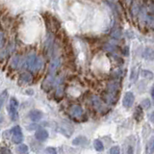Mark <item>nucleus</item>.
<instances>
[{
  "label": "nucleus",
  "mask_w": 154,
  "mask_h": 154,
  "mask_svg": "<svg viewBox=\"0 0 154 154\" xmlns=\"http://www.w3.org/2000/svg\"><path fill=\"white\" fill-rule=\"evenodd\" d=\"M106 91H109L110 94H113L115 95L119 96V91H120V84L119 81H112L108 83Z\"/></svg>",
  "instance_id": "7"
},
{
  "label": "nucleus",
  "mask_w": 154,
  "mask_h": 154,
  "mask_svg": "<svg viewBox=\"0 0 154 154\" xmlns=\"http://www.w3.org/2000/svg\"><path fill=\"white\" fill-rule=\"evenodd\" d=\"M87 143H88V139L83 136L77 137L72 141V144H74V146H83Z\"/></svg>",
  "instance_id": "14"
},
{
  "label": "nucleus",
  "mask_w": 154,
  "mask_h": 154,
  "mask_svg": "<svg viewBox=\"0 0 154 154\" xmlns=\"http://www.w3.org/2000/svg\"><path fill=\"white\" fill-rule=\"evenodd\" d=\"M142 76L146 79H152L153 78V73L149 70H143L142 71Z\"/></svg>",
  "instance_id": "21"
},
{
  "label": "nucleus",
  "mask_w": 154,
  "mask_h": 154,
  "mask_svg": "<svg viewBox=\"0 0 154 154\" xmlns=\"http://www.w3.org/2000/svg\"><path fill=\"white\" fill-rule=\"evenodd\" d=\"M94 146L95 148V150L98 151V152H101V151L104 150V144H103L102 142L100 141V140H94Z\"/></svg>",
  "instance_id": "19"
},
{
  "label": "nucleus",
  "mask_w": 154,
  "mask_h": 154,
  "mask_svg": "<svg viewBox=\"0 0 154 154\" xmlns=\"http://www.w3.org/2000/svg\"><path fill=\"white\" fill-rule=\"evenodd\" d=\"M91 106L94 108V110L97 111L98 113H105L106 112V106L104 105L102 98H100L97 95H93L91 97Z\"/></svg>",
  "instance_id": "4"
},
{
  "label": "nucleus",
  "mask_w": 154,
  "mask_h": 154,
  "mask_svg": "<svg viewBox=\"0 0 154 154\" xmlns=\"http://www.w3.org/2000/svg\"><path fill=\"white\" fill-rule=\"evenodd\" d=\"M1 154H12V152L7 146H1Z\"/></svg>",
  "instance_id": "26"
},
{
  "label": "nucleus",
  "mask_w": 154,
  "mask_h": 154,
  "mask_svg": "<svg viewBox=\"0 0 154 154\" xmlns=\"http://www.w3.org/2000/svg\"><path fill=\"white\" fill-rule=\"evenodd\" d=\"M11 133L12 136L11 139L14 143H20L23 141V134H22V130L19 125H16L11 129Z\"/></svg>",
  "instance_id": "5"
},
{
  "label": "nucleus",
  "mask_w": 154,
  "mask_h": 154,
  "mask_svg": "<svg viewBox=\"0 0 154 154\" xmlns=\"http://www.w3.org/2000/svg\"><path fill=\"white\" fill-rule=\"evenodd\" d=\"M118 98H119V96L115 95L113 94H110L109 91H105L104 93L102 94V99L105 101L106 103L110 104V105H114V104L117 103Z\"/></svg>",
  "instance_id": "9"
},
{
  "label": "nucleus",
  "mask_w": 154,
  "mask_h": 154,
  "mask_svg": "<svg viewBox=\"0 0 154 154\" xmlns=\"http://www.w3.org/2000/svg\"><path fill=\"white\" fill-rule=\"evenodd\" d=\"M69 115L73 119H81L84 116L83 108H82L80 105H77V104L72 105L71 107L69 108Z\"/></svg>",
  "instance_id": "6"
},
{
  "label": "nucleus",
  "mask_w": 154,
  "mask_h": 154,
  "mask_svg": "<svg viewBox=\"0 0 154 154\" xmlns=\"http://www.w3.org/2000/svg\"><path fill=\"white\" fill-rule=\"evenodd\" d=\"M146 154H152L154 152V136L148 140L146 147Z\"/></svg>",
  "instance_id": "15"
},
{
  "label": "nucleus",
  "mask_w": 154,
  "mask_h": 154,
  "mask_svg": "<svg viewBox=\"0 0 154 154\" xmlns=\"http://www.w3.org/2000/svg\"><path fill=\"white\" fill-rule=\"evenodd\" d=\"M8 96V93H7V91H4L3 93L1 94V107H3V105L5 103V100H6V97Z\"/></svg>",
  "instance_id": "25"
},
{
  "label": "nucleus",
  "mask_w": 154,
  "mask_h": 154,
  "mask_svg": "<svg viewBox=\"0 0 154 154\" xmlns=\"http://www.w3.org/2000/svg\"><path fill=\"white\" fill-rule=\"evenodd\" d=\"M138 74H139V69H137V66L133 67V69L131 70V74H130V80L132 82H135L138 78Z\"/></svg>",
  "instance_id": "20"
},
{
  "label": "nucleus",
  "mask_w": 154,
  "mask_h": 154,
  "mask_svg": "<svg viewBox=\"0 0 154 154\" xmlns=\"http://www.w3.org/2000/svg\"><path fill=\"white\" fill-rule=\"evenodd\" d=\"M151 96H152V98L154 100V86L152 87V89H151Z\"/></svg>",
  "instance_id": "30"
},
{
  "label": "nucleus",
  "mask_w": 154,
  "mask_h": 154,
  "mask_svg": "<svg viewBox=\"0 0 154 154\" xmlns=\"http://www.w3.org/2000/svg\"><path fill=\"white\" fill-rule=\"evenodd\" d=\"M150 105H151L150 100L147 99V98L143 99V100L142 101V103H141V106H142V107H143V109H149V108H150Z\"/></svg>",
  "instance_id": "22"
},
{
  "label": "nucleus",
  "mask_w": 154,
  "mask_h": 154,
  "mask_svg": "<svg viewBox=\"0 0 154 154\" xmlns=\"http://www.w3.org/2000/svg\"><path fill=\"white\" fill-rule=\"evenodd\" d=\"M45 154H57V150L54 147H46L45 150H43Z\"/></svg>",
  "instance_id": "23"
},
{
  "label": "nucleus",
  "mask_w": 154,
  "mask_h": 154,
  "mask_svg": "<svg viewBox=\"0 0 154 154\" xmlns=\"http://www.w3.org/2000/svg\"><path fill=\"white\" fill-rule=\"evenodd\" d=\"M134 117H135V119H136L137 122H141V120L143 119V112L142 106H138V107H136V110H135V113H134Z\"/></svg>",
  "instance_id": "16"
},
{
  "label": "nucleus",
  "mask_w": 154,
  "mask_h": 154,
  "mask_svg": "<svg viewBox=\"0 0 154 154\" xmlns=\"http://www.w3.org/2000/svg\"><path fill=\"white\" fill-rule=\"evenodd\" d=\"M143 57L147 61H153L154 60V49L151 47H146L144 48L143 52Z\"/></svg>",
  "instance_id": "13"
},
{
  "label": "nucleus",
  "mask_w": 154,
  "mask_h": 154,
  "mask_svg": "<svg viewBox=\"0 0 154 154\" xmlns=\"http://www.w3.org/2000/svg\"><path fill=\"white\" fill-rule=\"evenodd\" d=\"M61 65V60L59 58H54L49 65V74H54L57 71V69H59V66Z\"/></svg>",
  "instance_id": "11"
},
{
  "label": "nucleus",
  "mask_w": 154,
  "mask_h": 154,
  "mask_svg": "<svg viewBox=\"0 0 154 154\" xmlns=\"http://www.w3.org/2000/svg\"><path fill=\"white\" fill-rule=\"evenodd\" d=\"M135 101V95L132 91H127L124 94L123 99H122V105L124 108H130L134 104Z\"/></svg>",
  "instance_id": "8"
},
{
  "label": "nucleus",
  "mask_w": 154,
  "mask_h": 154,
  "mask_svg": "<svg viewBox=\"0 0 154 154\" xmlns=\"http://www.w3.org/2000/svg\"><path fill=\"white\" fill-rule=\"evenodd\" d=\"M17 108H18V101L16 97H11L8 106V112L10 115V118L13 122H17L18 119V113H17Z\"/></svg>",
  "instance_id": "3"
},
{
  "label": "nucleus",
  "mask_w": 154,
  "mask_h": 154,
  "mask_svg": "<svg viewBox=\"0 0 154 154\" xmlns=\"http://www.w3.org/2000/svg\"><path fill=\"white\" fill-rule=\"evenodd\" d=\"M149 120H150L152 123H154V112H152L150 115H149Z\"/></svg>",
  "instance_id": "28"
},
{
  "label": "nucleus",
  "mask_w": 154,
  "mask_h": 154,
  "mask_svg": "<svg viewBox=\"0 0 154 154\" xmlns=\"http://www.w3.org/2000/svg\"><path fill=\"white\" fill-rule=\"evenodd\" d=\"M43 18H45V25L47 30L51 32V33H56L58 30L60 29L61 25H60V22L58 21V19L56 17H54L53 16L49 13H45L42 14Z\"/></svg>",
  "instance_id": "2"
},
{
  "label": "nucleus",
  "mask_w": 154,
  "mask_h": 154,
  "mask_svg": "<svg viewBox=\"0 0 154 154\" xmlns=\"http://www.w3.org/2000/svg\"><path fill=\"white\" fill-rule=\"evenodd\" d=\"M18 61H19L18 57H14V59H13V62H12L11 66H12L13 67H17V65H18Z\"/></svg>",
  "instance_id": "27"
},
{
  "label": "nucleus",
  "mask_w": 154,
  "mask_h": 154,
  "mask_svg": "<svg viewBox=\"0 0 154 154\" xmlns=\"http://www.w3.org/2000/svg\"><path fill=\"white\" fill-rule=\"evenodd\" d=\"M4 46V34H3V31L1 32V47L3 48Z\"/></svg>",
  "instance_id": "29"
},
{
  "label": "nucleus",
  "mask_w": 154,
  "mask_h": 154,
  "mask_svg": "<svg viewBox=\"0 0 154 154\" xmlns=\"http://www.w3.org/2000/svg\"><path fill=\"white\" fill-rule=\"evenodd\" d=\"M49 134H48V131L43 128H38L37 129V131L35 132V138L40 142H45L47 140Z\"/></svg>",
  "instance_id": "10"
},
{
  "label": "nucleus",
  "mask_w": 154,
  "mask_h": 154,
  "mask_svg": "<svg viewBox=\"0 0 154 154\" xmlns=\"http://www.w3.org/2000/svg\"><path fill=\"white\" fill-rule=\"evenodd\" d=\"M110 154H120L119 146H113L112 148L110 149Z\"/></svg>",
  "instance_id": "24"
},
{
  "label": "nucleus",
  "mask_w": 154,
  "mask_h": 154,
  "mask_svg": "<svg viewBox=\"0 0 154 154\" xmlns=\"http://www.w3.org/2000/svg\"><path fill=\"white\" fill-rule=\"evenodd\" d=\"M32 75L30 73H27V72H25V73H22L20 75V77H19V82H22V83H30V82H32Z\"/></svg>",
  "instance_id": "17"
},
{
  "label": "nucleus",
  "mask_w": 154,
  "mask_h": 154,
  "mask_svg": "<svg viewBox=\"0 0 154 154\" xmlns=\"http://www.w3.org/2000/svg\"><path fill=\"white\" fill-rule=\"evenodd\" d=\"M28 151H29V148H28L27 144L20 143V144H18L17 147V152L18 154H27Z\"/></svg>",
  "instance_id": "18"
},
{
  "label": "nucleus",
  "mask_w": 154,
  "mask_h": 154,
  "mask_svg": "<svg viewBox=\"0 0 154 154\" xmlns=\"http://www.w3.org/2000/svg\"><path fill=\"white\" fill-rule=\"evenodd\" d=\"M42 66V61L36 54H30L27 56L25 60V67L27 70L31 72H37L41 69Z\"/></svg>",
  "instance_id": "1"
},
{
  "label": "nucleus",
  "mask_w": 154,
  "mask_h": 154,
  "mask_svg": "<svg viewBox=\"0 0 154 154\" xmlns=\"http://www.w3.org/2000/svg\"><path fill=\"white\" fill-rule=\"evenodd\" d=\"M42 117H43L42 113L38 110H32L30 111V113H29V118H30V119L33 120V122H40L42 119Z\"/></svg>",
  "instance_id": "12"
}]
</instances>
